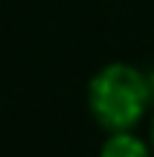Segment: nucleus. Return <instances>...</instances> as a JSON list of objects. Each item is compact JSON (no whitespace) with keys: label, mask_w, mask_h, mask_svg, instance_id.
Returning <instances> with one entry per match:
<instances>
[{"label":"nucleus","mask_w":154,"mask_h":157,"mask_svg":"<svg viewBox=\"0 0 154 157\" xmlns=\"http://www.w3.org/2000/svg\"><path fill=\"white\" fill-rule=\"evenodd\" d=\"M99 157H154V151L145 140L134 137L131 131H114L105 140Z\"/></svg>","instance_id":"obj_2"},{"label":"nucleus","mask_w":154,"mask_h":157,"mask_svg":"<svg viewBox=\"0 0 154 157\" xmlns=\"http://www.w3.org/2000/svg\"><path fill=\"white\" fill-rule=\"evenodd\" d=\"M151 151H154V117H151Z\"/></svg>","instance_id":"obj_4"},{"label":"nucleus","mask_w":154,"mask_h":157,"mask_svg":"<svg viewBox=\"0 0 154 157\" xmlns=\"http://www.w3.org/2000/svg\"><path fill=\"white\" fill-rule=\"evenodd\" d=\"M87 105L93 119L114 134V131H131L134 125H140L154 102L143 70L125 61H114L96 70V76L90 78Z\"/></svg>","instance_id":"obj_1"},{"label":"nucleus","mask_w":154,"mask_h":157,"mask_svg":"<svg viewBox=\"0 0 154 157\" xmlns=\"http://www.w3.org/2000/svg\"><path fill=\"white\" fill-rule=\"evenodd\" d=\"M145 78H148V93H151V102H154V70L145 73Z\"/></svg>","instance_id":"obj_3"}]
</instances>
